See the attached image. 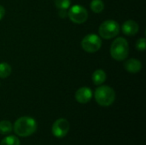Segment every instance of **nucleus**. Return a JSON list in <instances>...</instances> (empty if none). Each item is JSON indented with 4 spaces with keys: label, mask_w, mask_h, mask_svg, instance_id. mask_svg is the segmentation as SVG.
<instances>
[{
    "label": "nucleus",
    "mask_w": 146,
    "mask_h": 145,
    "mask_svg": "<svg viewBox=\"0 0 146 145\" xmlns=\"http://www.w3.org/2000/svg\"><path fill=\"white\" fill-rule=\"evenodd\" d=\"M92 97V91L89 87H80L75 92V99L78 103L85 104L91 101Z\"/></svg>",
    "instance_id": "8"
},
{
    "label": "nucleus",
    "mask_w": 146,
    "mask_h": 145,
    "mask_svg": "<svg viewBox=\"0 0 146 145\" xmlns=\"http://www.w3.org/2000/svg\"><path fill=\"white\" fill-rule=\"evenodd\" d=\"M69 128H70L69 122L64 118H60L53 123L51 132L56 138H62L68 134Z\"/></svg>",
    "instance_id": "7"
},
{
    "label": "nucleus",
    "mask_w": 146,
    "mask_h": 145,
    "mask_svg": "<svg viewBox=\"0 0 146 145\" xmlns=\"http://www.w3.org/2000/svg\"><path fill=\"white\" fill-rule=\"evenodd\" d=\"M55 5L58 9H68L71 5V0H55Z\"/></svg>",
    "instance_id": "16"
},
{
    "label": "nucleus",
    "mask_w": 146,
    "mask_h": 145,
    "mask_svg": "<svg viewBox=\"0 0 146 145\" xmlns=\"http://www.w3.org/2000/svg\"><path fill=\"white\" fill-rule=\"evenodd\" d=\"M68 16L70 21L75 24H82L87 21L88 12L81 5H74L68 11Z\"/></svg>",
    "instance_id": "6"
},
{
    "label": "nucleus",
    "mask_w": 146,
    "mask_h": 145,
    "mask_svg": "<svg viewBox=\"0 0 146 145\" xmlns=\"http://www.w3.org/2000/svg\"><path fill=\"white\" fill-rule=\"evenodd\" d=\"M96 102L103 107H109L115 100V92L113 88L109 85L98 86L94 93Z\"/></svg>",
    "instance_id": "2"
},
{
    "label": "nucleus",
    "mask_w": 146,
    "mask_h": 145,
    "mask_svg": "<svg viewBox=\"0 0 146 145\" xmlns=\"http://www.w3.org/2000/svg\"><path fill=\"white\" fill-rule=\"evenodd\" d=\"M13 130V126L9 121H0V134L7 135L10 133Z\"/></svg>",
    "instance_id": "12"
},
{
    "label": "nucleus",
    "mask_w": 146,
    "mask_h": 145,
    "mask_svg": "<svg viewBox=\"0 0 146 145\" xmlns=\"http://www.w3.org/2000/svg\"><path fill=\"white\" fill-rule=\"evenodd\" d=\"M92 79L96 85H101L106 80V73L103 69H97L92 76Z\"/></svg>",
    "instance_id": "11"
},
{
    "label": "nucleus",
    "mask_w": 146,
    "mask_h": 145,
    "mask_svg": "<svg viewBox=\"0 0 146 145\" xmlns=\"http://www.w3.org/2000/svg\"><path fill=\"white\" fill-rule=\"evenodd\" d=\"M90 7H91V9L96 13V14H98V13H101L104 9V3L102 0H92L91 4H90Z\"/></svg>",
    "instance_id": "14"
},
{
    "label": "nucleus",
    "mask_w": 146,
    "mask_h": 145,
    "mask_svg": "<svg viewBox=\"0 0 146 145\" xmlns=\"http://www.w3.org/2000/svg\"><path fill=\"white\" fill-rule=\"evenodd\" d=\"M102 40L100 37L95 33H90L85 36L81 41L82 49L88 53H94L100 50Z\"/></svg>",
    "instance_id": "5"
},
{
    "label": "nucleus",
    "mask_w": 146,
    "mask_h": 145,
    "mask_svg": "<svg viewBox=\"0 0 146 145\" xmlns=\"http://www.w3.org/2000/svg\"><path fill=\"white\" fill-rule=\"evenodd\" d=\"M58 14H59V16L61 18H66V17H68V11H67V9H59Z\"/></svg>",
    "instance_id": "18"
},
{
    "label": "nucleus",
    "mask_w": 146,
    "mask_h": 145,
    "mask_svg": "<svg viewBox=\"0 0 146 145\" xmlns=\"http://www.w3.org/2000/svg\"><path fill=\"white\" fill-rule=\"evenodd\" d=\"M21 142L20 139L16 136H8L4 138L1 143L0 145H20Z\"/></svg>",
    "instance_id": "15"
},
{
    "label": "nucleus",
    "mask_w": 146,
    "mask_h": 145,
    "mask_svg": "<svg viewBox=\"0 0 146 145\" xmlns=\"http://www.w3.org/2000/svg\"><path fill=\"white\" fill-rule=\"evenodd\" d=\"M129 54V45L126 38L119 37L110 46V56L115 61H124Z\"/></svg>",
    "instance_id": "3"
},
{
    "label": "nucleus",
    "mask_w": 146,
    "mask_h": 145,
    "mask_svg": "<svg viewBox=\"0 0 146 145\" xmlns=\"http://www.w3.org/2000/svg\"><path fill=\"white\" fill-rule=\"evenodd\" d=\"M136 49L139 51H144L145 50L146 47V39L145 38H141L139 39H138V41L136 42Z\"/></svg>",
    "instance_id": "17"
},
{
    "label": "nucleus",
    "mask_w": 146,
    "mask_h": 145,
    "mask_svg": "<svg viewBox=\"0 0 146 145\" xmlns=\"http://www.w3.org/2000/svg\"><path fill=\"white\" fill-rule=\"evenodd\" d=\"M119 32L120 26L114 20H107L104 21L98 28L100 37L104 39H110L116 37L119 34Z\"/></svg>",
    "instance_id": "4"
},
{
    "label": "nucleus",
    "mask_w": 146,
    "mask_h": 145,
    "mask_svg": "<svg viewBox=\"0 0 146 145\" xmlns=\"http://www.w3.org/2000/svg\"><path fill=\"white\" fill-rule=\"evenodd\" d=\"M124 68L127 72L131 73H136L142 69V64L139 60L132 58L126 61V62L124 63Z\"/></svg>",
    "instance_id": "10"
},
{
    "label": "nucleus",
    "mask_w": 146,
    "mask_h": 145,
    "mask_svg": "<svg viewBox=\"0 0 146 145\" xmlns=\"http://www.w3.org/2000/svg\"><path fill=\"white\" fill-rule=\"evenodd\" d=\"M38 127L37 121L29 116H23L19 118L13 126V130L15 133L22 138L29 137L33 135Z\"/></svg>",
    "instance_id": "1"
},
{
    "label": "nucleus",
    "mask_w": 146,
    "mask_h": 145,
    "mask_svg": "<svg viewBox=\"0 0 146 145\" xmlns=\"http://www.w3.org/2000/svg\"><path fill=\"white\" fill-rule=\"evenodd\" d=\"M4 15H5V9L3 8V6L0 5V21L3 18Z\"/></svg>",
    "instance_id": "19"
},
{
    "label": "nucleus",
    "mask_w": 146,
    "mask_h": 145,
    "mask_svg": "<svg viewBox=\"0 0 146 145\" xmlns=\"http://www.w3.org/2000/svg\"><path fill=\"white\" fill-rule=\"evenodd\" d=\"M11 66L7 62H1L0 63V78L6 79L11 74Z\"/></svg>",
    "instance_id": "13"
},
{
    "label": "nucleus",
    "mask_w": 146,
    "mask_h": 145,
    "mask_svg": "<svg viewBox=\"0 0 146 145\" xmlns=\"http://www.w3.org/2000/svg\"><path fill=\"white\" fill-rule=\"evenodd\" d=\"M122 32L127 36H134L138 33L139 30V24L133 20H128L125 21L121 26Z\"/></svg>",
    "instance_id": "9"
}]
</instances>
